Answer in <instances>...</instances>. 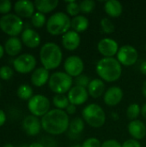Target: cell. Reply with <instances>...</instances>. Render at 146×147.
Wrapping results in <instances>:
<instances>
[{"instance_id": "obj_1", "label": "cell", "mask_w": 146, "mask_h": 147, "mask_svg": "<svg viewBox=\"0 0 146 147\" xmlns=\"http://www.w3.org/2000/svg\"><path fill=\"white\" fill-rule=\"evenodd\" d=\"M42 129L51 135H60L68 131L70 119L65 110L54 109L40 120Z\"/></svg>"}, {"instance_id": "obj_2", "label": "cell", "mask_w": 146, "mask_h": 147, "mask_svg": "<svg viewBox=\"0 0 146 147\" xmlns=\"http://www.w3.org/2000/svg\"><path fill=\"white\" fill-rule=\"evenodd\" d=\"M96 71L102 81L113 83L120 79L122 67L115 58H102L97 62Z\"/></svg>"}, {"instance_id": "obj_3", "label": "cell", "mask_w": 146, "mask_h": 147, "mask_svg": "<svg viewBox=\"0 0 146 147\" xmlns=\"http://www.w3.org/2000/svg\"><path fill=\"white\" fill-rule=\"evenodd\" d=\"M40 59L42 67L48 71L58 68L63 59V52L59 45L54 42H47L40 50Z\"/></svg>"}, {"instance_id": "obj_4", "label": "cell", "mask_w": 146, "mask_h": 147, "mask_svg": "<svg viewBox=\"0 0 146 147\" xmlns=\"http://www.w3.org/2000/svg\"><path fill=\"white\" fill-rule=\"evenodd\" d=\"M46 27L47 32L52 35L65 34L71 28V20L67 14L56 12L47 19Z\"/></svg>"}, {"instance_id": "obj_5", "label": "cell", "mask_w": 146, "mask_h": 147, "mask_svg": "<svg viewBox=\"0 0 146 147\" xmlns=\"http://www.w3.org/2000/svg\"><path fill=\"white\" fill-rule=\"evenodd\" d=\"M82 117L84 122L94 128L102 127L106 122V114L103 109L96 103H90L84 107Z\"/></svg>"}, {"instance_id": "obj_6", "label": "cell", "mask_w": 146, "mask_h": 147, "mask_svg": "<svg viewBox=\"0 0 146 147\" xmlns=\"http://www.w3.org/2000/svg\"><path fill=\"white\" fill-rule=\"evenodd\" d=\"M73 79L67 73L56 71L50 75L48 81L49 89L56 95H65L72 88Z\"/></svg>"}, {"instance_id": "obj_7", "label": "cell", "mask_w": 146, "mask_h": 147, "mask_svg": "<svg viewBox=\"0 0 146 147\" xmlns=\"http://www.w3.org/2000/svg\"><path fill=\"white\" fill-rule=\"evenodd\" d=\"M0 29L10 37H16L22 33L23 22L15 14L4 15L0 18Z\"/></svg>"}, {"instance_id": "obj_8", "label": "cell", "mask_w": 146, "mask_h": 147, "mask_svg": "<svg viewBox=\"0 0 146 147\" xmlns=\"http://www.w3.org/2000/svg\"><path fill=\"white\" fill-rule=\"evenodd\" d=\"M50 107L49 99L43 95H35L28 102L29 112L36 117H43L50 111Z\"/></svg>"}, {"instance_id": "obj_9", "label": "cell", "mask_w": 146, "mask_h": 147, "mask_svg": "<svg viewBox=\"0 0 146 147\" xmlns=\"http://www.w3.org/2000/svg\"><path fill=\"white\" fill-rule=\"evenodd\" d=\"M36 64L37 61L35 57L30 53L18 55L13 60V67L15 71L22 74H27L34 71L35 70Z\"/></svg>"}, {"instance_id": "obj_10", "label": "cell", "mask_w": 146, "mask_h": 147, "mask_svg": "<svg viewBox=\"0 0 146 147\" xmlns=\"http://www.w3.org/2000/svg\"><path fill=\"white\" fill-rule=\"evenodd\" d=\"M116 56L118 61L122 65L131 66L137 63L139 59V52L134 47L131 45H125L120 47Z\"/></svg>"}, {"instance_id": "obj_11", "label": "cell", "mask_w": 146, "mask_h": 147, "mask_svg": "<svg viewBox=\"0 0 146 147\" xmlns=\"http://www.w3.org/2000/svg\"><path fill=\"white\" fill-rule=\"evenodd\" d=\"M64 69L65 73H67L71 78H77L83 74L84 69V64L83 59L77 56L71 55L69 56L64 63Z\"/></svg>"}, {"instance_id": "obj_12", "label": "cell", "mask_w": 146, "mask_h": 147, "mask_svg": "<svg viewBox=\"0 0 146 147\" xmlns=\"http://www.w3.org/2000/svg\"><path fill=\"white\" fill-rule=\"evenodd\" d=\"M97 49L103 58H114L120 49L118 42L111 38H103L97 44Z\"/></svg>"}, {"instance_id": "obj_13", "label": "cell", "mask_w": 146, "mask_h": 147, "mask_svg": "<svg viewBox=\"0 0 146 147\" xmlns=\"http://www.w3.org/2000/svg\"><path fill=\"white\" fill-rule=\"evenodd\" d=\"M89 96V95L86 88L75 85L68 92L67 97L71 104H73L75 106H79L85 103L88 101Z\"/></svg>"}, {"instance_id": "obj_14", "label": "cell", "mask_w": 146, "mask_h": 147, "mask_svg": "<svg viewBox=\"0 0 146 147\" xmlns=\"http://www.w3.org/2000/svg\"><path fill=\"white\" fill-rule=\"evenodd\" d=\"M34 3L28 0H20L15 3L14 10L21 18H31L34 14Z\"/></svg>"}, {"instance_id": "obj_15", "label": "cell", "mask_w": 146, "mask_h": 147, "mask_svg": "<svg viewBox=\"0 0 146 147\" xmlns=\"http://www.w3.org/2000/svg\"><path fill=\"white\" fill-rule=\"evenodd\" d=\"M123 96L124 93L120 87L112 86L106 90L103 96V101L106 105L109 107H114L122 101Z\"/></svg>"}, {"instance_id": "obj_16", "label": "cell", "mask_w": 146, "mask_h": 147, "mask_svg": "<svg viewBox=\"0 0 146 147\" xmlns=\"http://www.w3.org/2000/svg\"><path fill=\"white\" fill-rule=\"evenodd\" d=\"M22 128L28 135L35 136L40 132L42 127H41V122L39 120V118L31 115L26 116L23 119Z\"/></svg>"}, {"instance_id": "obj_17", "label": "cell", "mask_w": 146, "mask_h": 147, "mask_svg": "<svg viewBox=\"0 0 146 147\" xmlns=\"http://www.w3.org/2000/svg\"><path fill=\"white\" fill-rule=\"evenodd\" d=\"M62 46L68 51H75L81 43V37L78 33L74 30H69L62 36Z\"/></svg>"}, {"instance_id": "obj_18", "label": "cell", "mask_w": 146, "mask_h": 147, "mask_svg": "<svg viewBox=\"0 0 146 147\" xmlns=\"http://www.w3.org/2000/svg\"><path fill=\"white\" fill-rule=\"evenodd\" d=\"M22 42L28 48H36L40 44V34L32 28H25L22 33Z\"/></svg>"}, {"instance_id": "obj_19", "label": "cell", "mask_w": 146, "mask_h": 147, "mask_svg": "<svg viewBox=\"0 0 146 147\" xmlns=\"http://www.w3.org/2000/svg\"><path fill=\"white\" fill-rule=\"evenodd\" d=\"M127 128L130 135L134 140H140L146 136V125L140 120L130 121Z\"/></svg>"}, {"instance_id": "obj_20", "label": "cell", "mask_w": 146, "mask_h": 147, "mask_svg": "<svg viewBox=\"0 0 146 147\" xmlns=\"http://www.w3.org/2000/svg\"><path fill=\"white\" fill-rule=\"evenodd\" d=\"M50 78L49 71L44 67L36 68L31 75V83L36 87H41L48 83Z\"/></svg>"}, {"instance_id": "obj_21", "label": "cell", "mask_w": 146, "mask_h": 147, "mask_svg": "<svg viewBox=\"0 0 146 147\" xmlns=\"http://www.w3.org/2000/svg\"><path fill=\"white\" fill-rule=\"evenodd\" d=\"M89 95L92 98H99L102 96L106 92V86L104 81L101 78H95L90 81L88 88H87Z\"/></svg>"}, {"instance_id": "obj_22", "label": "cell", "mask_w": 146, "mask_h": 147, "mask_svg": "<svg viewBox=\"0 0 146 147\" xmlns=\"http://www.w3.org/2000/svg\"><path fill=\"white\" fill-rule=\"evenodd\" d=\"M4 51L5 53L11 57L17 56L22 48V42L17 37H10L9 38L4 44Z\"/></svg>"}, {"instance_id": "obj_23", "label": "cell", "mask_w": 146, "mask_h": 147, "mask_svg": "<svg viewBox=\"0 0 146 147\" xmlns=\"http://www.w3.org/2000/svg\"><path fill=\"white\" fill-rule=\"evenodd\" d=\"M104 10L108 16L113 18H116L121 16L123 12V5L120 1L117 0H108L105 2Z\"/></svg>"}, {"instance_id": "obj_24", "label": "cell", "mask_w": 146, "mask_h": 147, "mask_svg": "<svg viewBox=\"0 0 146 147\" xmlns=\"http://www.w3.org/2000/svg\"><path fill=\"white\" fill-rule=\"evenodd\" d=\"M34 3L38 12H40L45 15L54 10L59 4V1L58 0H36L34 1Z\"/></svg>"}, {"instance_id": "obj_25", "label": "cell", "mask_w": 146, "mask_h": 147, "mask_svg": "<svg viewBox=\"0 0 146 147\" xmlns=\"http://www.w3.org/2000/svg\"><path fill=\"white\" fill-rule=\"evenodd\" d=\"M89 26V21L83 15H78L71 19L72 30L76 31L78 34L87 30Z\"/></svg>"}, {"instance_id": "obj_26", "label": "cell", "mask_w": 146, "mask_h": 147, "mask_svg": "<svg viewBox=\"0 0 146 147\" xmlns=\"http://www.w3.org/2000/svg\"><path fill=\"white\" fill-rule=\"evenodd\" d=\"M83 129H84V121L83 118L76 117L70 121V126L68 129L69 132L75 134L81 135Z\"/></svg>"}, {"instance_id": "obj_27", "label": "cell", "mask_w": 146, "mask_h": 147, "mask_svg": "<svg viewBox=\"0 0 146 147\" xmlns=\"http://www.w3.org/2000/svg\"><path fill=\"white\" fill-rule=\"evenodd\" d=\"M17 96L22 100H30L34 96V91L31 86L28 84H22L18 87L16 91Z\"/></svg>"}, {"instance_id": "obj_28", "label": "cell", "mask_w": 146, "mask_h": 147, "mask_svg": "<svg viewBox=\"0 0 146 147\" xmlns=\"http://www.w3.org/2000/svg\"><path fill=\"white\" fill-rule=\"evenodd\" d=\"M52 103L58 109H66L70 105L69 99L65 95H55L52 98Z\"/></svg>"}, {"instance_id": "obj_29", "label": "cell", "mask_w": 146, "mask_h": 147, "mask_svg": "<svg viewBox=\"0 0 146 147\" xmlns=\"http://www.w3.org/2000/svg\"><path fill=\"white\" fill-rule=\"evenodd\" d=\"M141 114V108L138 103H132L128 106L126 109V116L129 120L135 121L138 120V117Z\"/></svg>"}, {"instance_id": "obj_30", "label": "cell", "mask_w": 146, "mask_h": 147, "mask_svg": "<svg viewBox=\"0 0 146 147\" xmlns=\"http://www.w3.org/2000/svg\"><path fill=\"white\" fill-rule=\"evenodd\" d=\"M46 16L40 12H35L34 14V16L31 17V22H32V25L36 28H42L45 24H46Z\"/></svg>"}, {"instance_id": "obj_31", "label": "cell", "mask_w": 146, "mask_h": 147, "mask_svg": "<svg viewBox=\"0 0 146 147\" xmlns=\"http://www.w3.org/2000/svg\"><path fill=\"white\" fill-rule=\"evenodd\" d=\"M80 11L83 14H89L96 8V2L93 0H83L79 3Z\"/></svg>"}, {"instance_id": "obj_32", "label": "cell", "mask_w": 146, "mask_h": 147, "mask_svg": "<svg viewBox=\"0 0 146 147\" xmlns=\"http://www.w3.org/2000/svg\"><path fill=\"white\" fill-rule=\"evenodd\" d=\"M66 12H67V15L69 16L75 17V16H78V14L81 12L79 3H77L76 1H69V2H67Z\"/></svg>"}, {"instance_id": "obj_33", "label": "cell", "mask_w": 146, "mask_h": 147, "mask_svg": "<svg viewBox=\"0 0 146 147\" xmlns=\"http://www.w3.org/2000/svg\"><path fill=\"white\" fill-rule=\"evenodd\" d=\"M101 28L106 34H112L115 29L114 22L108 17H104L101 20Z\"/></svg>"}, {"instance_id": "obj_34", "label": "cell", "mask_w": 146, "mask_h": 147, "mask_svg": "<svg viewBox=\"0 0 146 147\" xmlns=\"http://www.w3.org/2000/svg\"><path fill=\"white\" fill-rule=\"evenodd\" d=\"M90 81L91 80L86 74H81L80 76L75 78V79H74V83H75L76 86H79V87H83V88H86V89L88 88Z\"/></svg>"}, {"instance_id": "obj_35", "label": "cell", "mask_w": 146, "mask_h": 147, "mask_svg": "<svg viewBox=\"0 0 146 147\" xmlns=\"http://www.w3.org/2000/svg\"><path fill=\"white\" fill-rule=\"evenodd\" d=\"M14 71L9 65H3L0 67V78L3 80H9L13 77Z\"/></svg>"}, {"instance_id": "obj_36", "label": "cell", "mask_w": 146, "mask_h": 147, "mask_svg": "<svg viewBox=\"0 0 146 147\" xmlns=\"http://www.w3.org/2000/svg\"><path fill=\"white\" fill-rule=\"evenodd\" d=\"M12 9V3L9 0H0V14L8 15Z\"/></svg>"}, {"instance_id": "obj_37", "label": "cell", "mask_w": 146, "mask_h": 147, "mask_svg": "<svg viewBox=\"0 0 146 147\" xmlns=\"http://www.w3.org/2000/svg\"><path fill=\"white\" fill-rule=\"evenodd\" d=\"M81 146L82 147H102V143L96 138H89Z\"/></svg>"}, {"instance_id": "obj_38", "label": "cell", "mask_w": 146, "mask_h": 147, "mask_svg": "<svg viewBox=\"0 0 146 147\" xmlns=\"http://www.w3.org/2000/svg\"><path fill=\"white\" fill-rule=\"evenodd\" d=\"M45 147H57V142L51 137H43L40 142Z\"/></svg>"}, {"instance_id": "obj_39", "label": "cell", "mask_w": 146, "mask_h": 147, "mask_svg": "<svg viewBox=\"0 0 146 147\" xmlns=\"http://www.w3.org/2000/svg\"><path fill=\"white\" fill-rule=\"evenodd\" d=\"M122 147H141V144L139 140L134 139H130L126 140L123 144H121Z\"/></svg>"}, {"instance_id": "obj_40", "label": "cell", "mask_w": 146, "mask_h": 147, "mask_svg": "<svg viewBox=\"0 0 146 147\" xmlns=\"http://www.w3.org/2000/svg\"><path fill=\"white\" fill-rule=\"evenodd\" d=\"M102 147H122L121 144L115 140H108L102 144Z\"/></svg>"}, {"instance_id": "obj_41", "label": "cell", "mask_w": 146, "mask_h": 147, "mask_svg": "<svg viewBox=\"0 0 146 147\" xmlns=\"http://www.w3.org/2000/svg\"><path fill=\"white\" fill-rule=\"evenodd\" d=\"M65 112L67 113V115H74L76 112H77V106L73 105V104H71L67 107V109H65Z\"/></svg>"}, {"instance_id": "obj_42", "label": "cell", "mask_w": 146, "mask_h": 147, "mask_svg": "<svg viewBox=\"0 0 146 147\" xmlns=\"http://www.w3.org/2000/svg\"><path fill=\"white\" fill-rule=\"evenodd\" d=\"M6 121V115L3 110L0 109V127L3 126Z\"/></svg>"}, {"instance_id": "obj_43", "label": "cell", "mask_w": 146, "mask_h": 147, "mask_svg": "<svg viewBox=\"0 0 146 147\" xmlns=\"http://www.w3.org/2000/svg\"><path fill=\"white\" fill-rule=\"evenodd\" d=\"M80 136L81 135H78V134H72L69 131H67V137L71 140H79L80 139Z\"/></svg>"}, {"instance_id": "obj_44", "label": "cell", "mask_w": 146, "mask_h": 147, "mask_svg": "<svg viewBox=\"0 0 146 147\" xmlns=\"http://www.w3.org/2000/svg\"><path fill=\"white\" fill-rule=\"evenodd\" d=\"M139 70H140V71H141L142 74L146 75V60L143 61V62L141 63V65H140V66H139Z\"/></svg>"}, {"instance_id": "obj_45", "label": "cell", "mask_w": 146, "mask_h": 147, "mask_svg": "<svg viewBox=\"0 0 146 147\" xmlns=\"http://www.w3.org/2000/svg\"><path fill=\"white\" fill-rule=\"evenodd\" d=\"M141 115L146 120V103H145L141 108Z\"/></svg>"}, {"instance_id": "obj_46", "label": "cell", "mask_w": 146, "mask_h": 147, "mask_svg": "<svg viewBox=\"0 0 146 147\" xmlns=\"http://www.w3.org/2000/svg\"><path fill=\"white\" fill-rule=\"evenodd\" d=\"M28 147H45L40 142H34L31 145H29Z\"/></svg>"}, {"instance_id": "obj_47", "label": "cell", "mask_w": 146, "mask_h": 147, "mask_svg": "<svg viewBox=\"0 0 146 147\" xmlns=\"http://www.w3.org/2000/svg\"><path fill=\"white\" fill-rule=\"evenodd\" d=\"M142 93H143V96L146 98V80L144 82L143 86H142Z\"/></svg>"}, {"instance_id": "obj_48", "label": "cell", "mask_w": 146, "mask_h": 147, "mask_svg": "<svg viewBox=\"0 0 146 147\" xmlns=\"http://www.w3.org/2000/svg\"><path fill=\"white\" fill-rule=\"evenodd\" d=\"M4 47L0 44V59H2L3 58V54H4Z\"/></svg>"}, {"instance_id": "obj_49", "label": "cell", "mask_w": 146, "mask_h": 147, "mask_svg": "<svg viewBox=\"0 0 146 147\" xmlns=\"http://www.w3.org/2000/svg\"><path fill=\"white\" fill-rule=\"evenodd\" d=\"M112 115H113V116H114V120H118V119H119V115H118L117 114L113 113V114H112Z\"/></svg>"}, {"instance_id": "obj_50", "label": "cell", "mask_w": 146, "mask_h": 147, "mask_svg": "<svg viewBox=\"0 0 146 147\" xmlns=\"http://www.w3.org/2000/svg\"><path fill=\"white\" fill-rule=\"evenodd\" d=\"M3 147H14L11 144H9V143H7V144H5V145H3Z\"/></svg>"}, {"instance_id": "obj_51", "label": "cell", "mask_w": 146, "mask_h": 147, "mask_svg": "<svg viewBox=\"0 0 146 147\" xmlns=\"http://www.w3.org/2000/svg\"><path fill=\"white\" fill-rule=\"evenodd\" d=\"M71 147H82L81 145H74V146H71Z\"/></svg>"}, {"instance_id": "obj_52", "label": "cell", "mask_w": 146, "mask_h": 147, "mask_svg": "<svg viewBox=\"0 0 146 147\" xmlns=\"http://www.w3.org/2000/svg\"><path fill=\"white\" fill-rule=\"evenodd\" d=\"M20 147H28V146H25V145H23V146H20Z\"/></svg>"}, {"instance_id": "obj_53", "label": "cell", "mask_w": 146, "mask_h": 147, "mask_svg": "<svg viewBox=\"0 0 146 147\" xmlns=\"http://www.w3.org/2000/svg\"><path fill=\"white\" fill-rule=\"evenodd\" d=\"M145 50H146V44H145Z\"/></svg>"}, {"instance_id": "obj_54", "label": "cell", "mask_w": 146, "mask_h": 147, "mask_svg": "<svg viewBox=\"0 0 146 147\" xmlns=\"http://www.w3.org/2000/svg\"><path fill=\"white\" fill-rule=\"evenodd\" d=\"M145 125H146V124H145Z\"/></svg>"}]
</instances>
